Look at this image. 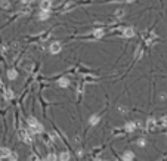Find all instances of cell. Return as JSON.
Segmentation results:
<instances>
[{
	"instance_id": "cb8c5ba5",
	"label": "cell",
	"mask_w": 167,
	"mask_h": 161,
	"mask_svg": "<svg viewBox=\"0 0 167 161\" xmlns=\"http://www.w3.org/2000/svg\"><path fill=\"white\" fill-rule=\"evenodd\" d=\"M135 0H126V3H133Z\"/></svg>"
},
{
	"instance_id": "ba28073f",
	"label": "cell",
	"mask_w": 167,
	"mask_h": 161,
	"mask_svg": "<svg viewBox=\"0 0 167 161\" xmlns=\"http://www.w3.org/2000/svg\"><path fill=\"white\" fill-rule=\"evenodd\" d=\"M124 129H126V132H129V133H132L135 129H136V123L135 121H129L126 126H124Z\"/></svg>"
},
{
	"instance_id": "8992f818",
	"label": "cell",
	"mask_w": 167,
	"mask_h": 161,
	"mask_svg": "<svg viewBox=\"0 0 167 161\" xmlns=\"http://www.w3.org/2000/svg\"><path fill=\"white\" fill-rule=\"evenodd\" d=\"M135 36V30L132 28V27H126L124 30H123V37H126V38H132Z\"/></svg>"
},
{
	"instance_id": "d4e9b609",
	"label": "cell",
	"mask_w": 167,
	"mask_h": 161,
	"mask_svg": "<svg viewBox=\"0 0 167 161\" xmlns=\"http://www.w3.org/2000/svg\"><path fill=\"white\" fill-rule=\"evenodd\" d=\"M95 161H107V160H101V158H98V160H95Z\"/></svg>"
},
{
	"instance_id": "3957f363",
	"label": "cell",
	"mask_w": 167,
	"mask_h": 161,
	"mask_svg": "<svg viewBox=\"0 0 167 161\" xmlns=\"http://www.w3.org/2000/svg\"><path fill=\"white\" fill-rule=\"evenodd\" d=\"M61 49H62V44H61L59 41H53V43L51 44V48H49L51 53H53V55L59 53V52H61Z\"/></svg>"
},
{
	"instance_id": "603a6c76",
	"label": "cell",
	"mask_w": 167,
	"mask_h": 161,
	"mask_svg": "<svg viewBox=\"0 0 167 161\" xmlns=\"http://www.w3.org/2000/svg\"><path fill=\"white\" fill-rule=\"evenodd\" d=\"M21 2H22L24 5H27V3H30V0H21Z\"/></svg>"
},
{
	"instance_id": "7c38bea8",
	"label": "cell",
	"mask_w": 167,
	"mask_h": 161,
	"mask_svg": "<svg viewBox=\"0 0 167 161\" xmlns=\"http://www.w3.org/2000/svg\"><path fill=\"white\" fill-rule=\"evenodd\" d=\"M102 36H104V30L102 28H96V30L93 31V37L95 38H101Z\"/></svg>"
},
{
	"instance_id": "ffe728a7",
	"label": "cell",
	"mask_w": 167,
	"mask_h": 161,
	"mask_svg": "<svg viewBox=\"0 0 167 161\" xmlns=\"http://www.w3.org/2000/svg\"><path fill=\"white\" fill-rule=\"evenodd\" d=\"M115 15H117V16H123V15H124V10H123V9L117 10V12H115Z\"/></svg>"
},
{
	"instance_id": "9c48e42d",
	"label": "cell",
	"mask_w": 167,
	"mask_h": 161,
	"mask_svg": "<svg viewBox=\"0 0 167 161\" xmlns=\"http://www.w3.org/2000/svg\"><path fill=\"white\" fill-rule=\"evenodd\" d=\"M155 124H157V123H155L154 118H148V120H147V129H148V130H154Z\"/></svg>"
},
{
	"instance_id": "484cf974",
	"label": "cell",
	"mask_w": 167,
	"mask_h": 161,
	"mask_svg": "<svg viewBox=\"0 0 167 161\" xmlns=\"http://www.w3.org/2000/svg\"><path fill=\"white\" fill-rule=\"evenodd\" d=\"M36 161H46V160H36Z\"/></svg>"
},
{
	"instance_id": "7402d4cb",
	"label": "cell",
	"mask_w": 167,
	"mask_h": 161,
	"mask_svg": "<svg viewBox=\"0 0 167 161\" xmlns=\"http://www.w3.org/2000/svg\"><path fill=\"white\" fill-rule=\"evenodd\" d=\"M2 6H3V8H8L9 5H8V2H3V3H2Z\"/></svg>"
},
{
	"instance_id": "4316f807",
	"label": "cell",
	"mask_w": 167,
	"mask_h": 161,
	"mask_svg": "<svg viewBox=\"0 0 167 161\" xmlns=\"http://www.w3.org/2000/svg\"><path fill=\"white\" fill-rule=\"evenodd\" d=\"M0 161H2V160H0Z\"/></svg>"
},
{
	"instance_id": "8fae6325",
	"label": "cell",
	"mask_w": 167,
	"mask_h": 161,
	"mask_svg": "<svg viewBox=\"0 0 167 161\" xmlns=\"http://www.w3.org/2000/svg\"><path fill=\"white\" fill-rule=\"evenodd\" d=\"M3 96H5L6 99H12V98H13V92H12L11 89H5V90H3Z\"/></svg>"
},
{
	"instance_id": "52a82bcc",
	"label": "cell",
	"mask_w": 167,
	"mask_h": 161,
	"mask_svg": "<svg viewBox=\"0 0 167 161\" xmlns=\"http://www.w3.org/2000/svg\"><path fill=\"white\" fill-rule=\"evenodd\" d=\"M133 158H135V154L132 151H126L123 154V161H133Z\"/></svg>"
},
{
	"instance_id": "5bb4252c",
	"label": "cell",
	"mask_w": 167,
	"mask_h": 161,
	"mask_svg": "<svg viewBox=\"0 0 167 161\" xmlns=\"http://www.w3.org/2000/svg\"><path fill=\"white\" fill-rule=\"evenodd\" d=\"M58 84H59L61 87H67V86L69 84V81H68V78H67V77H62V78H59V80H58Z\"/></svg>"
},
{
	"instance_id": "6da1fadb",
	"label": "cell",
	"mask_w": 167,
	"mask_h": 161,
	"mask_svg": "<svg viewBox=\"0 0 167 161\" xmlns=\"http://www.w3.org/2000/svg\"><path fill=\"white\" fill-rule=\"evenodd\" d=\"M27 123H28V127H30V133L31 134H34V133H41L43 132V126H41V123L36 118V117H28L27 118Z\"/></svg>"
},
{
	"instance_id": "9a60e30c",
	"label": "cell",
	"mask_w": 167,
	"mask_h": 161,
	"mask_svg": "<svg viewBox=\"0 0 167 161\" xmlns=\"http://www.w3.org/2000/svg\"><path fill=\"white\" fill-rule=\"evenodd\" d=\"M49 16H51V12L41 10V12H40V15H39V19H40V21H44V19H47Z\"/></svg>"
},
{
	"instance_id": "2e32d148",
	"label": "cell",
	"mask_w": 167,
	"mask_h": 161,
	"mask_svg": "<svg viewBox=\"0 0 167 161\" xmlns=\"http://www.w3.org/2000/svg\"><path fill=\"white\" fill-rule=\"evenodd\" d=\"M59 161H69V154L68 152H62L59 155Z\"/></svg>"
},
{
	"instance_id": "277c9868",
	"label": "cell",
	"mask_w": 167,
	"mask_h": 161,
	"mask_svg": "<svg viewBox=\"0 0 167 161\" xmlns=\"http://www.w3.org/2000/svg\"><path fill=\"white\" fill-rule=\"evenodd\" d=\"M12 155V151L6 146H0V160H3V158H11Z\"/></svg>"
},
{
	"instance_id": "d6986e66",
	"label": "cell",
	"mask_w": 167,
	"mask_h": 161,
	"mask_svg": "<svg viewBox=\"0 0 167 161\" xmlns=\"http://www.w3.org/2000/svg\"><path fill=\"white\" fill-rule=\"evenodd\" d=\"M9 161H18V157H16V154H12V155H11V158H9Z\"/></svg>"
},
{
	"instance_id": "ac0fdd59",
	"label": "cell",
	"mask_w": 167,
	"mask_h": 161,
	"mask_svg": "<svg viewBox=\"0 0 167 161\" xmlns=\"http://www.w3.org/2000/svg\"><path fill=\"white\" fill-rule=\"evenodd\" d=\"M160 124H161V126H167V117H163V118L160 120Z\"/></svg>"
},
{
	"instance_id": "e0dca14e",
	"label": "cell",
	"mask_w": 167,
	"mask_h": 161,
	"mask_svg": "<svg viewBox=\"0 0 167 161\" xmlns=\"http://www.w3.org/2000/svg\"><path fill=\"white\" fill-rule=\"evenodd\" d=\"M46 161H58V157L55 155V154H49L47 155V160Z\"/></svg>"
},
{
	"instance_id": "30bf717a",
	"label": "cell",
	"mask_w": 167,
	"mask_h": 161,
	"mask_svg": "<svg viewBox=\"0 0 167 161\" xmlns=\"http://www.w3.org/2000/svg\"><path fill=\"white\" fill-rule=\"evenodd\" d=\"M99 123V116H92L90 118H89V124L90 126H96Z\"/></svg>"
},
{
	"instance_id": "4fadbf2b",
	"label": "cell",
	"mask_w": 167,
	"mask_h": 161,
	"mask_svg": "<svg viewBox=\"0 0 167 161\" xmlns=\"http://www.w3.org/2000/svg\"><path fill=\"white\" fill-rule=\"evenodd\" d=\"M16 77H18L16 70H9V71H8V78H9V80H15Z\"/></svg>"
},
{
	"instance_id": "7a4b0ae2",
	"label": "cell",
	"mask_w": 167,
	"mask_h": 161,
	"mask_svg": "<svg viewBox=\"0 0 167 161\" xmlns=\"http://www.w3.org/2000/svg\"><path fill=\"white\" fill-rule=\"evenodd\" d=\"M18 136H19V139L22 141V142H25V144H31L33 142V137H31V133L28 132V130H19V133H18Z\"/></svg>"
},
{
	"instance_id": "5b68a950",
	"label": "cell",
	"mask_w": 167,
	"mask_h": 161,
	"mask_svg": "<svg viewBox=\"0 0 167 161\" xmlns=\"http://www.w3.org/2000/svg\"><path fill=\"white\" fill-rule=\"evenodd\" d=\"M51 6H52V0H41V3H40V9L41 10L51 12Z\"/></svg>"
},
{
	"instance_id": "44dd1931",
	"label": "cell",
	"mask_w": 167,
	"mask_h": 161,
	"mask_svg": "<svg viewBox=\"0 0 167 161\" xmlns=\"http://www.w3.org/2000/svg\"><path fill=\"white\" fill-rule=\"evenodd\" d=\"M138 145H139V146H145V141H144V139H139V141H138Z\"/></svg>"
}]
</instances>
